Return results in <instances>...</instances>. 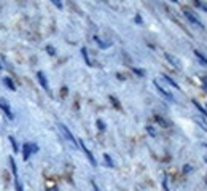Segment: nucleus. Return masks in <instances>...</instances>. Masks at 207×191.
I'll return each mask as SVG.
<instances>
[{"label":"nucleus","instance_id":"obj_25","mask_svg":"<svg viewBox=\"0 0 207 191\" xmlns=\"http://www.w3.org/2000/svg\"><path fill=\"white\" fill-rule=\"evenodd\" d=\"M51 2H53L54 5H56L58 8H62V2H61V0H51Z\"/></svg>","mask_w":207,"mask_h":191},{"label":"nucleus","instance_id":"obj_1","mask_svg":"<svg viewBox=\"0 0 207 191\" xmlns=\"http://www.w3.org/2000/svg\"><path fill=\"white\" fill-rule=\"evenodd\" d=\"M155 88L158 89V92H159V94L162 96L164 99H167V100H174V96H172V94H171V92H169L167 89H166L164 86H161L158 80H155Z\"/></svg>","mask_w":207,"mask_h":191},{"label":"nucleus","instance_id":"obj_10","mask_svg":"<svg viewBox=\"0 0 207 191\" xmlns=\"http://www.w3.org/2000/svg\"><path fill=\"white\" fill-rule=\"evenodd\" d=\"M162 78H164V80H166V81H167V83H169V85H171V86H174V88H175V89H178V91H182V89H180V86H178V85H177V83H175V81H174V80H172V78H171V77H167V75H162Z\"/></svg>","mask_w":207,"mask_h":191},{"label":"nucleus","instance_id":"obj_29","mask_svg":"<svg viewBox=\"0 0 207 191\" xmlns=\"http://www.w3.org/2000/svg\"><path fill=\"white\" fill-rule=\"evenodd\" d=\"M135 21H137V22H139V24H142V18H140L139 15H137V16H135Z\"/></svg>","mask_w":207,"mask_h":191},{"label":"nucleus","instance_id":"obj_8","mask_svg":"<svg viewBox=\"0 0 207 191\" xmlns=\"http://www.w3.org/2000/svg\"><path fill=\"white\" fill-rule=\"evenodd\" d=\"M37 77H38V81H40V85L43 86V89L49 92V85H48V80H46L45 73H43V72H38V73H37Z\"/></svg>","mask_w":207,"mask_h":191},{"label":"nucleus","instance_id":"obj_22","mask_svg":"<svg viewBox=\"0 0 207 191\" xmlns=\"http://www.w3.org/2000/svg\"><path fill=\"white\" fill-rule=\"evenodd\" d=\"M147 131H148L150 135H156V131L153 129V126H147Z\"/></svg>","mask_w":207,"mask_h":191},{"label":"nucleus","instance_id":"obj_33","mask_svg":"<svg viewBox=\"0 0 207 191\" xmlns=\"http://www.w3.org/2000/svg\"><path fill=\"white\" fill-rule=\"evenodd\" d=\"M0 69H2V64H0Z\"/></svg>","mask_w":207,"mask_h":191},{"label":"nucleus","instance_id":"obj_2","mask_svg":"<svg viewBox=\"0 0 207 191\" xmlns=\"http://www.w3.org/2000/svg\"><path fill=\"white\" fill-rule=\"evenodd\" d=\"M185 18L193 24V26H196V27H201V29H202V27H204V24H202V21L201 19H198L195 15H193V13L191 11H188V10H185Z\"/></svg>","mask_w":207,"mask_h":191},{"label":"nucleus","instance_id":"obj_20","mask_svg":"<svg viewBox=\"0 0 207 191\" xmlns=\"http://www.w3.org/2000/svg\"><path fill=\"white\" fill-rule=\"evenodd\" d=\"M10 142H11V145H13V150L18 153V143H16V140H15V137H10Z\"/></svg>","mask_w":207,"mask_h":191},{"label":"nucleus","instance_id":"obj_15","mask_svg":"<svg viewBox=\"0 0 207 191\" xmlns=\"http://www.w3.org/2000/svg\"><path fill=\"white\" fill-rule=\"evenodd\" d=\"M196 123H198V124L202 128V131H205V132H207V123H205L204 119H201V118H196Z\"/></svg>","mask_w":207,"mask_h":191},{"label":"nucleus","instance_id":"obj_9","mask_svg":"<svg viewBox=\"0 0 207 191\" xmlns=\"http://www.w3.org/2000/svg\"><path fill=\"white\" fill-rule=\"evenodd\" d=\"M195 56H196V58L199 59V62H201V64H202L204 67H207V58L204 56V54H202L201 51H198V49H195Z\"/></svg>","mask_w":207,"mask_h":191},{"label":"nucleus","instance_id":"obj_31","mask_svg":"<svg viewBox=\"0 0 207 191\" xmlns=\"http://www.w3.org/2000/svg\"><path fill=\"white\" fill-rule=\"evenodd\" d=\"M48 191H58L56 188H51V189H48Z\"/></svg>","mask_w":207,"mask_h":191},{"label":"nucleus","instance_id":"obj_18","mask_svg":"<svg viewBox=\"0 0 207 191\" xmlns=\"http://www.w3.org/2000/svg\"><path fill=\"white\" fill-rule=\"evenodd\" d=\"M104 159H105V162H107L108 167H113V161H112V158H110L108 155H104Z\"/></svg>","mask_w":207,"mask_h":191},{"label":"nucleus","instance_id":"obj_24","mask_svg":"<svg viewBox=\"0 0 207 191\" xmlns=\"http://www.w3.org/2000/svg\"><path fill=\"white\" fill-rule=\"evenodd\" d=\"M46 51H48V53L51 54V56H54V54H56V51H54V48H53V46H49V45L46 46Z\"/></svg>","mask_w":207,"mask_h":191},{"label":"nucleus","instance_id":"obj_23","mask_svg":"<svg viewBox=\"0 0 207 191\" xmlns=\"http://www.w3.org/2000/svg\"><path fill=\"white\" fill-rule=\"evenodd\" d=\"M134 70V73H137L139 77H145V72L143 70H140V69H132Z\"/></svg>","mask_w":207,"mask_h":191},{"label":"nucleus","instance_id":"obj_3","mask_svg":"<svg viewBox=\"0 0 207 191\" xmlns=\"http://www.w3.org/2000/svg\"><path fill=\"white\" fill-rule=\"evenodd\" d=\"M58 128H59V131H61V132L64 134V137H65V139H67L68 142H70L72 145H77V140H75V137H73V135H72V132L68 131V129H67V128H65L64 124H59Z\"/></svg>","mask_w":207,"mask_h":191},{"label":"nucleus","instance_id":"obj_5","mask_svg":"<svg viewBox=\"0 0 207 191\" xmlns=\"http://www.w3.org/2000/svg\"><path fill=\"white\" fill-rule=\"evenodd\" d=\"M0 107H2V110L5 112V115H7L10 119H13V118H15V115H13L11 108H10V104H8V100H5V99H0Z\"/></svg>","mask_w":207,"mask_h":191},{"label":"nucleus","instance_id":"obj_13","mask_svg":"<svg viewBox=\"0 0 207 191\" xmlns=\"http://www.w3.org/2000/svg\"><path fill=\"white\" fill-rule=\"evenodd\" d=\"M10 164H11V170H13V174H15V177L18 179V169H16V162H15V159H13V158H10Z\"/></svg>","mask_w":207,"mask_h":191},{"label":"nucleus","instance_id":"obj_28","mask_svg":"<svg viewBox=\"0 0 207 191\" xmlns=\"http://www.w3.org/2000/svg\"><path fill=\"white\" fill-rule=\"evenodd\" d=\"M202 86H204V89L207 92V78H202Z\"/></svg>","mask_w":207,"mask_h":191},{"label":"nucleus","instance_id":"obj_14","mask_svg":"<svg viewBox=\"0 0 207 191\" xmlns=\"http://www.w3.org/2000/svg\"><path fill=\"white\" fill-rule=\"evenodd\" d=\"M81 54H83V58H85L86 64H88V65H92L91 61H89V58H88V49H86V48H81Z\"/></svg>","mask_w":207,"mask_h":191},{"label":"nucleus","instance_id":"obj_17","mask_svg":"<svg viewBox=\"0 0 207 191\" xmlns=\"http://www.w3.org/2000/svg\"><path fill=\"white\" fill-rule=\"evenodd\" d=\"M94 40H96V42H97V43H99L102 48H107V46H110V42H102V40H101L99 37H96Z\"/></svg>","mask_w":207,"mask_h":191},{"label":"nucleus","instance_id":"obj_12","mask_svg":"<svg viewBox=\"0 0 207 191\" xmlns=\"http://www.w3.org/2000/svg\"><path fill=\"white\" fill-rule=\"evenodd\" d=\"M193 104H195V107H196V108H198V110H199V112H201V116H202V118H205V119H207V112H205V110H204V108H202V107H201V104H199V102H198V100H193Z\"/></svg>","mask_w":207,"mask_h":191},{"label":"nucleus","instance_id":"obj_27","mask_svg":"<svg viewBox=\"0 0 207 191\" xmlns=\"http://www.w3.org/2000/svg\"><path fill=\"white\" fill-rule=\"evenodd\" d=\"M110 100L113 102V105H115V107H118V108H120V104H118V100H116L115 97H112V96H110Z\"/></svg>","mask_w":207,"mask_h":191},{"label":"nucleus","instance_id":"obj_30","mask_svg":"<svg viewBox=\"0 0 207 191\" xmlns=\"http://www.w3.org/2000/svg\"><path fill=\"white\" fill-rule=\"evenodd\" d=\"M92 188H94V191H101V189H99V188H97V185H96V183H94V182H92Z\"/></svg>","mask_w":207,"mask_h":191},{"label":"nucleus","instance_id":"obj_6","mask_svg":"<svg viewBox=\"0 0 207 191\" xmlns=\"http://www.w3.org/2000/svg\"><path fill=\"white\" fill-rule=\"evenodd\" d=\"M37 150H38V147L37 145H34V143H26L24 145V159H29V155L34 151H37Z\"/></svg>","mask_w":207,"mask_h":191},{"label":"nucleus","instance_id":"obj_26","mask_svg":"<svg viewBox=\"0 0 207 191\" xmlns=\"http://www.w3.org/2000/svg\"><path fill=\"white\" fill-rule=\"evenodd\" d=\"M16 191H22V186H21V182L16 179Z\"/></svg>","mask_w":207,"mask_h":191},{"label":"nucleus","instance_id":"obj_7","mask_svg":"<svg viewBox=\"0 0 207 191\" xmlns=\"http://www.w3.org/2000/svg\"><path fill=\"white\" fill-rule=\"evenodd\" d=\"M164 56H166V59H167V61H169V62H171V64H172V65L175 67V69H178V70L182 69V65H180V61H178V59H177L175 56H172L171 53H166Z\"/></svg>","mask_w":207,"mask_h":191},{"label":"nucleus","instance_id":"obj_16","mask_svg":"<svg viewBox=\"0 0 207 191\" xmlns=\"http://www.w3.org/2000/svg\"><path fill=\"white\" fill-rule=\"evenodd\" d=\"M195 3H196V7H199L201 10H204V11L207 13V3H204V2H202V0H201V2H199V0H196V2H195Z\"/></svg>","mask_w":207,"mask_h":191},{"label":"nucleus","instance_id":"obj_19","mask_svg":"<svg viewBox=\"0 0 207 191\" xmlns=\"http://www.w3.org/2000/svg\"><path fill=\"white\" fill-rule=\"evenodd\" d=\"M156 121L159 123V124H162V126H166V128H167V126H169V123H167V121H164V119H162L161 116H156Z\"/></svg>","mask_w":207,"mask_h":191},{"label":"nucleus","instance_id":"obj_32","mask_svg":"<svg viewBox=\"0 0 207 191\" xmlns=\"http://www.w3.org/2000/svg\"><path fill=\"white\" fill-rule=\"evenodd\" d=\"M171 2H175V3H177V2H178V0H171Z\"/></svg>","mask_w":207,"mask_h":191},{"label":"nucleus","instance_id":"obj_11","mask_svg":"<svg viewBox=\"0 0 207 191\" xmlns=\"http://www.w3.org/2000/svg\"><path fill=\"white\" fill-rule=\"evenodd\" d=\"M3 83L8 86V89L10 91H16V88H15V83H13V81H11V78H8V77H5L3 78Z\"/></svg>","mask_w":207,"mask_h":191},{"label":"nucleus","instance_id":"obj_21","mask_svg":"<svg viewBox=\"0 0 207 191\" xmlns=\"http://www.w3.org/2000/svg\"><path fill=\"white\" fill-rule=\"evenodd\" d=\"M97 128H99L101 131H105V124H104L102 119H97Z\"/></svg>","mask_w":207,"mask_h":191},{"label":"nucleus","instance_id":"obj_4","mask_svg":"<svg viewBox=\"0 0 207 191\" xmlns=\"http://www.w3.org/2000/svg\"><path fill=\"white\" fill-rule=\"evenodd\" d=\"M80 147H81V150H83V153H85V155H86V158L89 159V162H91V164H92L94 167H96V166H97V161H96V158L92 156V153H91V151H89V150L86 148L85 142H81V140H80Z\"/></svg>","mask_w":207,"mask_h":191}]
</instances>
